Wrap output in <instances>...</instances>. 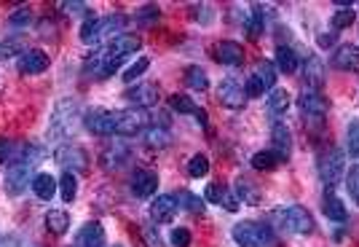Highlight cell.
<instances>
[{
    "instance_id": "obj_1",
    "label": "cell",
    "mask_w": 359,
    "mask_h": 247,
    "mask_svg": "<svg viewBox=\"0 0 359 247\" xmlns=\"http://www.w3.org/2000/svg\"><path fill=\"white\" fill-rule=\"evenodd\" d=\"M137 49H140V38H137V35H129V33L116 35L113 41H107L105 49L97 51L94 62H89L86 67H89V73L97 70L100 76H110V73H113L116 67H121L132 54H137Z\"/></svg>"
},
{
    "instance_id": "obj_2",
    "label": "cell",
    "mask_w": 359,
    "mask_h": 247,
    "mask_svg": "<svg viewBox=\"0 0 359 247\" xmlns=\"http://www.w3.org/2000/svg\"><path fill=\"white\" fill-rule=\"evenodd\" d=\"M43 159V148L33 145L24 151V156H14V162L8 164V172H6V191L8 196H19L21 191L30 185V178H33V169Z\"/></svg>"
},
{
    "instance_id": "obj_3",
    "label": "cell",
    "mask_w": 359,
    "mask_h": 247,
    "mask_svg": "<svg viewBox=\"0 0 359 247\" xmlns=\"http://www.w3.org/2000/svg\"><path fill=\"white\" fill-rule=\"evenodd\" d=\"M80 103L78 100H60L51 110V119H49V137L51 140H64L70 135H76L80 124Z\"/></svg>"
},
{
    "instance_id": "obj_4",
    "label": "cell",
    "mask_w": 359,
    "mask_h": 247,
    "mask_svg": "<svg viewBox=\"0 0 359 247\" xmlns=\"http://www.w3.org/2000/svg\"><path fill=\"white\" fill-rule=\"evenodd\" d=\"M231 234L239 247H277L279 242L271 223H260V221H239Z\"/></svg>"
},
{
    "instance_id": "obj_5",
    "label": "cell",
    "mask_w": 359,
    "mask_h": 247,
    "mask_svg": "<svg viewBox=\"0 0 359 247\" xmlns=\"http://www.w3.org/2000/svg\"><path fill=\"white\" fill-rule=\"evenodd\" d=\"M271 218H274V223H277L281 231H290V234L306 237V234L314 231V218H311V212L300 205L279 207V210L271 212Z\"/></svg>"
},
{
    "instance_id": "obj_6",
    "label": "cell",
    "mask_w": 359,
    "mask_h": 247,
    "mask_svg": "<svg viewBox=\"0 0 359 247\" xmlns=\"http://www.w3.org/2000/svg\"><path fill=\"white\" fill-rule=\"evenodd\" d=\"M317 169H319V178L324 183L335 185L343 178V172H346V156H343V151L335 148V145L324 148L319 153V159H317Z\"/></svg>"
},
{
    "instance_id": "obj_7",
    "label": "cell",
    "mask_w": 359,
    "mask_h": 247,
    "mask_svg": "<svg viewBox=\"0 0 359 247\" xmlns=\"http://www.w3.org/2000/svg\"><path fill=\"white\" fill-rule=\"evenodd\" d=\"M298 108H300L303 121H308V124L317 121L319 124V121H324V116H327V110H330V103H327V97H324L322 92L306 89V92H300Z\"/></svg>"
},
{
    "instance_id": "obj_8",
    "label": "cell",
    "mask_w": 359,
    "mask_h": 247,
    "mask_svg": "<svg viewBox=\"0 0 359 247\" xmlns=\"http://www.w3.org/2000/svg\"><path fill=\"white\" fill-rule=\"evenodd\" d=\"M54 159H57V164L64 169V172H73V175H80L86 167H89V156H86V151L80 148V145H60L57 148V153H54Z\"/></svg>"
},
{
    "instance_id": "obj_9",
    "label": "cell",
    "mask_w": 359,
    "mask_h": 247,
    "mask_svg": "<svg viewBox=\"0 0 359 247\" xmlns=\"http://www.w3.org/2000/svg\"><path fill=\"white\" fill-rule=\"evenodd\" d=\"M150 126V116L145 110H116V135H137Z\"/></svg>"
},
{
    "instance_id": "obj_10",
    "label": "cell",
    "mask_w": 359,
    "mask_h": 247,
    "mask_svg": "<svg viewBox=\"0 0 359 247\" xmlns=\"http://www.w3.org/2000/svg\"><path fill=\"white\" fill-rule=\"evenodd\" d=\"M218 100L228 110H241L247 105V92L236 78H222L218 86Z\"/></svg>"
},
{
    "instance_id": "obj_11",
    "label": "cell",
    "mask_w": 359,
    "mask_h": 247,
    "mask_svg": "<svg viewBox=\"0 0 359 247\" xmlns=\"http://www.w3.org/2000/svg\"><path fill=\"white\" fill-rule=\"evenodd\" d=\"M86 129L91 135H100V137H110L116 135V110H94V113H86Z\"/></svg>"
},
{
    "instance_id": "obj_12",
    "label": "cell",
    "mask_w": 359,
    "mask_h": 247,
    "mask_svg": "<svg viewBox=\"0 0 359 247\" xmlns=\"http://www.w3.org/2000/svg\"><path fill=\"white\" fill-rule=\"evenodd\" d=\"M17 70L24 76H38L49 70V57L40 51V49H24L17 60Z\"/></svg>"
},
{
    "instance_id": "obj_13",
    "label": "cell",
    "mask_w": 359,
    "mask_h": 247,
    "mask_svg": "<svg viewBox=\"0 0 359 247\" xmlns=\"http://www.w3.org/2000/svg\"><path fill=\"white\" fill-rule=\"evenodd\" d=\"M159 191V175L150 172V169H137L132 175V194L137 199H150L153 194Z\"/></svg>"
},
{
    "instance_id": "obj_14",
    "label": "cell",
    "mask_w": 359,
    "mask_h": 247,
    "mask_svg": "<svg viewBox=\"0 0 359 247\" xmlns=\"http://www.w3.org/2000/svg\"><path fill=\"white\" fill-rule=\"evenodd\" d=\"M175 212H177V196H172V194H161L159 199H153V205H150V218H153L156 226L169 223L175 218Z\"/></svg>"
},
{
    "instance_id": "obj_15",
    "label": "cell",
    "mask_w": 359,
    "mask_h": 247,
    "mask_svg": "<svg viewBox=\"0 0 359 247\" xmlns=\"http://www.w3.org/2000/svg\"><path fill=\"white\" fill-rule=\"evenodd\" d=\"M129 156H132V151H129V145L126 143H113L107 145L105 151H102L100 156V164L107 169V172H113V169H121V167L129 162Z\"/></svg>"
},
{
    "instance_id": "obj_16",
    "label": "cell",
    "mask_w": 359,
    "mask_h": 247,
    "mask_svg": "<svg viewBox=\"0 0 359 247\" xmlns=\"http://www.w3.org/2000/svg\"><path fill=\"white\" fill-rule=\"evenodd\" d=\"M215 60L228 65V67H241L244 65V49L236 41H220L215 43Z\"/></svg>"
},
{
    "instance_id": "obj_17",
    "label": "cell",
    "mask_w": 359,
    "mask_h": 247,
    "mask_svg": "<svg viewBox=\"0 0 359 247\" xmlns=\"http://www.w3.org/2000/svg\"><path fill=\"white\" fill-rule=\"evenodd\" d=\"M126 100L132 105H137V110H145V108H153L156 100H159V92L153 83H137L126 92Z\"/></svg>"
},
{
    "instance_id": "obj_18",
    "label": "cell",
    "mask_w": 359,
    "mask_h": 247,
    "mask_svg": "<svg viewBox=\"0 0 359 247\" xmlns=\"http://www.w3.org/2000/svg\"><path fill=\"white\" fill-rule=\"evenodd\" d=\"M333 65L338 70H346V73H359V49L351 43L338 46L335 54H333Z\"/></svg>"
},
{
    "instance_id": "obj_19",
    "label": "cell",
    "mask_w": 359,
    "mask_h": 247,
    "mask_svg": "<svg viewBox=\"0 0 359 247\" xmlns=\"http://www.w3.org/2000/svg\"><path fill=\"white\" fill-rule=\"evenodd\" d=\"M322 212H324V218L333 221V223H346V221H349L346 207H343V202H340L333 191H324V196H322Z\"/></svg>"
},
{
    "instance_id": "obj_20",
    "label": "cell",
    "mask_w": 359,
    "mask_h": 247,
    "mask_svg": "<svg viewBox=\"0 0 359 247\" xmlns=\"http://www.w3.org/2000/svg\"><path fill=\"white\" fill-rule=\"evenodd\" d=\"M271 151L279 156L281 162L284 159H290V151H292V137H290V129L284 126V124H274V129H271Z\"/></svg>"
},
{
    "instance_id": "obj_21",
    "label": "cell",
    "mask_w": 359,
    "mask_h": 247,
    "mask_svg": "<svg viewBox=\"0 0 359 247\" xmlns=\"http://www.w3.org/2000/svg\"><path fill=\"white\" fill-rule=\"evenodd\" d=\"M303 76H306V83H308V89L319 92L322 86H324V62H322L317 54H311L308 60L303 62Z\"/></svg>"
},
{
    "instance_id": "obj_22",
    "label": "cell",
    "mask_w": 359,
    "mask_h": 247,
    "mask_svg": "<svg viewBox=\"0 0 359 247\" xmlns=\"http://www.w3.org/2000/svg\"><path fill=\"white\" fill-rule=\"evenodd\" d=\"M76 247H105V228L97 221L86 223L76 237Z\"/></svg>"
},
{
    "instance_id": "obj_23",
    "label": "cell",
    "mask_w": 359,
    "mask_h": 247,
    "mask_svg": "<svg viewBox=\"0 0 359 247\" xmlns=\"http://www.w3.org/2000/svg\"><path fill=\"white\" fill-rule=\"evenodd\" d=\"M33 194L43 199V202H49V199H54V194H57V180L49 175V172H38L35 178H33Z\"/></svg>"
},
{
    "instance_id": "obj_24",
    "label": "cell",
    "mask_w": 359,
    "mask_h": 247,
    "mask_svg": "<svg viewBox=\"0 0 359 247\" xmlns=\"http://www.w3.org/2000/svg\"><path fill=\"white\" fill-rule=\"evenodd\" d=\"M274 65H277V70H279V73L292 76V73L300 67L295 49H290V46H279V49H277V62H274Z\"/></svg>"
},
{
    "instance_id": "obj_25",
    "label": "cell",
    "mask_w": 359,
    "mask_h": 247,
    "mask_svg": "<svg viewBox=\"0 0 359 247\" xmlns=\"http://www.w3.org/2000/svg\"><path fill=\"white\" fill-rule=\"evenodd\" d=\"M46 228H49L54 237L67 234V228H70V215H67L64 210H49V212H46Z\"/></svg>"
},
{
    "instance_id": "obj_26",
    "label": "cell",
    "mask_w": 359,
    "mask_h": 247,
    "mask_svg": "<svg viewBox=\"0 0 359 247\" xmlns=\"http://www.w3.org/2000/svg\"><path fill=\"white\" fill-rule=\"evenodd\" d=\"M142 140H145L148 148H166V145L172 143V135H169L166 126H148L145 135H142Z\"/></svg>"
},
{
    "instance_id": "obj_27",
    "label": "cell",
    "mask_w": 359,
    "mask_h": 247,
    "mask_svg": "<svg viewBox=\"0 0 359 247\" xmlns=\"http://www.w3.org/2000/svg\"><path fill=\"white\" fill-rule=\"evenodd\" d=\"M255 78H258L263 86H265V92H271V89H277V76H279V70H277V65L274 62H260L258 70L252 73Z\"/></svg>"
},
{
    "instance_id": "obj_28",
    "label": "cell",
    "mask_w": 359,
    "mask_h": 247,
    "mask_svg": "<svg viewBox=\"0 0 359 247\" xmlns=\"http://www.w3.org/2000/svg\"><path fill=\"white\" fill-rule=\"evenodd\" d=\"M268 110L274 113V116H281V113H287V108H290V94H287V89H271L268 92Z\"/></svg>"
},
{
    "instance_id": "obj_29",
    "label": "cell",
    "mask_w": 359,
    "mask_h": 247,
    "mask_svg": "<svg viewBox=\"0 0 359 247\" xmlns=\"http://www.w3.org/2000/svg\"><path fill=\"white\" fill-rule=\"evenodd\" d=\"M244 27H247V33L252 38H258L260 33L265 30V8H263V3H252V17L244 22Z\"/></svg>"
},
{
    "instance_id": "obj_30",
    "label": "cell",
    "mask_w": 359,
    "mask_h": 247,
    "mask_svg": "<svg viewBox=\"0 0 359 247\" xmlns=\"http://www.w3.org/2000/svg\"><path fill=\"white\" fill-rule=\"evenodd\" d=\"M100 38V17L86 14V19L80 24V41L83 43H97Z\"/></svg>"
},
{
    "instance_id": "obj_31",
    "label": "cell",
    "mask_w": 359,
    "mask_h": 247,
    "mask_svg": "<svg viewBox=\"0 0 359 247\" xmlns=\"http://www.w3.org/2000/svg\"><path fill=\"white\" fill-rule=\"evenodd\" d=\"M148 67H150V60H148V57H137V60L132 62V65L121 73V78H123V83H134L137 78L145 76V70H148Z\"/></svg>"
},
{
    "instance_id": "obj_32",
    "label": "cell",
    "mask_w": 359,
    "mask_h": 247,
    "mask_svg": "<svg viewBox=\"0 0 359 247\" xmlns=\"http://www.w3.org/2000/svg\"><path fill=\"white\" fill-rule=\"evenodd\" d=\"M60 194H62V202H73L78 196V178L73 172H64L60 178Z\"/></svg>"
},
{
    "instance_id": "obj_33",
    "label": "cell",
    "mask_w": 359,
    "mask_h": 247,
    "mask_svg": "<svg viewBox=\"0 0 359 247\" xmlns=\"http://www.w3.org/2000/svg\"><path fill=\"white\" fill-rule=\"evenodd\" d=\"M185 81H188L191 89H196V92H204V89L209 86V78H207L204 67H199V65H191V67L185 70Z\"/></svg>"
},
{
    "instance_id": "obj_34",
    "label": "cell",
    "mask_w": 359,
    "mask_h": 247,
    "mask_svg": "<svg viewBox=\"0 0 359 247\" xmlns=\"http://www.w3.org/2000/svg\"><path fill=\"white\" fill-rule=\"evenodd\" d=\"M169 108L175 110V113H182V116H196V103L188 97V94H172L169 97Z\"/></svg>"
},
{
    "instance_id": "obj_35",
    "label": "cell",
    "mask_w": 359,
    "mask_h": 247,
    "mask_svg": "<svg viewBox=\"0 0 359 247\" xmlns=\"http://www.w3.org/2000/svg\"><path fill=\"white\" fill-rule=\"evenodd\" d=\"M236 199L247 202V205H258V202H260V191L252 183H249V180L239 178V180H236Z\"/></svg>"
},
{
    "instance_id": "obj_36",
    "label": "cell",
    "mask_w": 359,
    "mask_h": 247,
    "mask_svg": "<svg viewBox=\"0 0 359 247\" xmlns=\"http://www.w3.org/2000/svg\"><path fill=\"white\" fill-rule=\"evenodd\" d=\"M279 156L274 153V151H258L255 156H252V167L258 169V172H265V169H277L279 167Z\"/></svg>"
},
{
    "instance_id": "obj_37",
    "label": "cell",
    "mask_w": 359,
    "mask_h": 247,
    "mask_svg": "<svg viewBox=\"0 0 359 247\" xmlns=\"http://www.w3.org/2000/svg\"><path fill=\"white\" fill-rule=\"evenodd\" d=\"M188 175L191 178H207L209 175V156H204V153H196L191 162H188Z\"/></svg>"
},
{
    "instance_id": "obj_38",
    "label": "cell",
    "mask_w": 359,
    "mask_h": 247,
    "mask_svg": "<svg viewBox=\"0 0 359 247\" xmlns=\"http://www.w3.org/2000/svg\"><path fill=\"white\" fill-rule=\"evenodd\" d=\"M357 22V11L354 8H338L335 14H333V27L335 30H346V27H351Z\"/></svg>"
},
{
    "instance_id": "obj_39",
    "label": "cell",
    "mask_w": 359,
    "mask_h": 247,
    "mask_svg": "<svg viewBox=\"0 0 359 247\" xmlns=\"http://www.w3.org/2000/svg\"><path fill=\"white\" fill-rule=\"evenodd\" d=\"M225 194H228V188H225L222 183H209L207 188H204V199H207V202H212V205H222Z\"/></svg>"
},
{
    "instance_id": "obj_40",
    "label": "cell",
    "mask_w": 359,
    "mask_h": 247,
    "mask_svg": "<svg viewBox=\"0 0 359 247\" xmlns=\"http://www.w3.org/2000/svg\"><path fill=\"white\" fill-rule=\"evenodd\" d=\"M346 143H349V153L359 159V121H351L346 129Z\"/></svg>"
},
{
    "instance_id": "obj_41",
    "label": "cell",
    "mask_w": 359,
    "mask_h": 247,
    "mask_svg": "<svg viewBox=\"0 0 359 247\" xmlns=\"http://www.w3.org/2000/svg\"><path fill=\"white\" fill-rule=\"evenodd\" d=\"M180 205L185 207V210H191V212H201V210H204V199H199L196 194H188V191H185V194H180L177 207Z\"/></svg>"
},
{
    "instance_id": "obj_42",
    "label": "cell",
    "mask_w": 359,
    "mask_h": 247,
    "mask_svg": "<svg viewBox=\"0 0 359 247\" xmlns=\"http://www.w3.org/2000/svg\"><path fill=\"white\" fill-rule=\"evenodd\" d=\"M169 242H172L175 247H191L193 237H191V231H188V228H175V231H172V237H169Z\"/></svg>"
},
{
    "instance_id": "obj_43",
    "label": "cell",
    "mask_w": 359,
    "mask_h": 247,
    "mask_svg": "<svg viewBox=\"0 0 359 247\" xmlns=\"http://www.w3.org/2000/svg\"><path fill=\"white\" fill-rule=\"evenodd\" d=\"M346 185H349V194H351V199L359 205V164L351 167V172H349V180H346Z\"/></svg>"
},
{
    "instance_id": "obj_44",
    "label": "cell",
    "mask_w": 359,
    "mask_h": 247,
    "mask_svg": "<svg viewBox=\"0 0 359 247\" xmlns=\"http://www.w3.org/2000/svg\"><path fill=\"white\" fill-rule=\"evenodd\" d=\"M30 22H33V14L24 8V11H14L11 17H8V24L11 27H30Z\"/></svg>"
},
{
    "instance_id": "obj_45",
    "label": "cell",
    "mask_w": 359,
    "mask_h": 247,
    "mask_svg": "<svg viewBox=\"0 0 359 247\" xmlns=\"http://www.w3.org/2000/svg\"><path fill=\"white\" fill-rule=\"evenodd\" d=\"M244 92H247V100H249V97H260V94L265 92V86H263V83H260L255 76H249V78H247V83H244Z\"/></svg>"
},
{
    "instance_id": "obj_46",
    "label": "cell",
    "mask_w": 359,
    "mask_h": 247,
    "mask_svg": "<svg viewBox=\"0 0 359 247\" xmlns=\"http://www.w3.org/2000/svg\"><path fill=\"white\" fill-rule=\"evenodd\" d=\"M60 8L64 14H83V11H86V3H83V0H73V3L64 0V3H60Z\"/></svg>"
},
{
    "instance_id": "obj_47",
    "label": "cell",
    "mask_w": 359,
    "mask_h": 247,
    "mask_svg": "<svg viewBox=\"0 0 359 247\" xmlns=\"http://www.w3.org/2000/svg\"><path fill=\"white\" fill-rule=\"evenodd\" d=\"M17 49H19V43H17V41H6V43H0V57H8V54H17Z\"/></svg>"
},
{
    "instance_id": "obj_48",
    "label": "cell",
    "mask_w": 359,
    "mask_h": 247,
    "mask_svg": "<svg viewBox=\"0 0 359 247\" xmlns=\"http://www.w3.org/2000/svg\"><path fill=\"white\" fill-rule=\"evenodd\" d=\"M222 205H225V210H228V212H236V210H239V202H236V194H225Z\"/></svg>"
},
{
    "instance_id": "obj_49",
    "label": "cell",
    "mask_w": 359,
    "mask_h": 247,
    "mask_svg": "<svg viewBox=\"0 0 359 247\" xmlns=\"http://www.w3.org/2000/svg\"><path fill=\"white\" fill-rule=\"evenodd\" d=\"M11 156V143L6 137H0V162H6Z\"/></svg>"
},
{
    "instance_id": "obj_50",
    "label": "cell",
    "mask_w": 359,
    "mask_h": 247,
    "mask_svg": "<svg viewBox=\"0 0 359 247\" xmlns=\"http://www.w3.org/2000/svg\"><path fill=\"white\" fill-rule=\"evenodd\" d=\"M319 43H322V46H333V43H335V38H333V35H322Z\"/></svg>"
},
{
    "instance_id": "obj_51",
    "label": "cell",
    "mask_w": 359,
    "mask_h": 247,
    "mask_svg": "<svg viewBox=\"0 0 359 247\" xmlns=\"http://www.w3.org/2000/svg\"><path fill=\"white\" fill-rule=\"evenodd\" d=\"M196 119H199V124L207 126V110H196Z\"/></svg>"
},
{
    "instance_id": "obj_52",
    "label": "cell",
    "mask_w": 359,
    "mask_h": 247,
    "mask_svg": "<svg viewBox=\"0 0 359 247\" xmlns=\"http://www.w3.org/2000/svg\"><path fill=\"white\" fill-rule=\"evenodd\" d=\"M113 247H121V245H113Z\"/></svg>"
}]
</instances>
